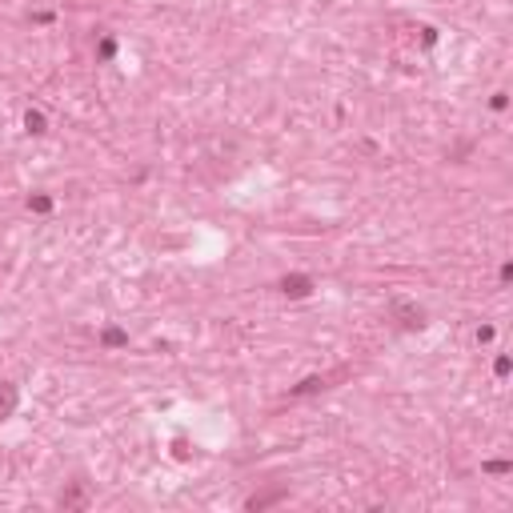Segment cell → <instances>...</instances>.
Listing matches in <instances>:
<instances>
[{"label":"cell","mask_w":513,"mask_h":513,"mask_svg":"<svg viewBox=\"0 0 513 513\" xmlns=\"http://www.w3.org/2000/svg\"><path fill=\"white\" fill-rule=\"evenodd\" d=\"M289 293V297H305V293H309V281H305V277H293V281H289L285 277V285H281Z\"/></svg>","instance_id":"cell-1"},{"label":"cell","mask_w":513,"mask_h":513,"mask_svg":"<svg viewBox=\"0 0 513 513\" xmlns=\"http://www.w3.org/2000/svg\"><path fill=\"white\" fill-rule=\"evenodd\" d=\"M24 124H28L32 132H44V116H40V113H28V116H24Z\"/></svg>","instance_id":"cell-2"},{"label":"cell","mask_w":513,"mask_h":513,"mask_svg":"<svg viewBox=\"0 0 513 513\" xmlns=\"http://www.w3.org/2000/svg\"><path fill=\"white\" fill-rule=\"evenodd\" d=\"M489 105H493V109H497V113H501V109H505V105H509V97H505V92H493V101H489Z\"/></svg>","instance_id":"cell-3"}]
</instances>
